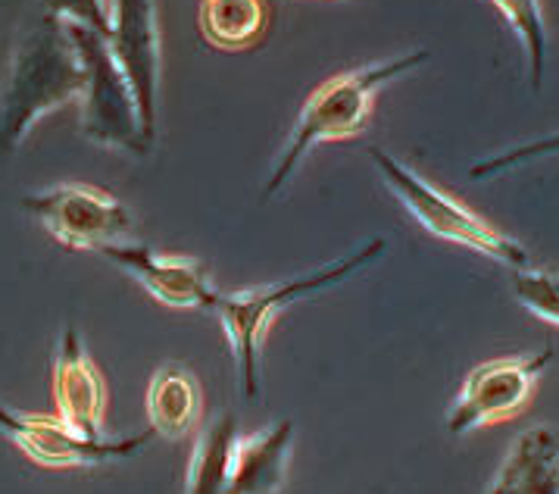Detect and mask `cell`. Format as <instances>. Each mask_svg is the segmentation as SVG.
<instances>
[{
    "label": "cell",
    "instance_id": "obj_1",
    "mask_svg": "<svg viewBox=\"0 0 559 494\" xmlns=\"http://www.w3.org/2000/svg\"><path fill=\"white\" fill-rule=\"evenodd\" d=\"M82 85L85 72L67 23L41 10L20 32L0 82V157H13L38 119L75 101Z\"/></svg>",
    "mask_w": 559,
    "mask_h": 494
},
{
    "label": "cell",
    "instance_id": "obj_2",
    "mask_svg": "<svg viewBox=\"0 0 559 494\" xmlns=\"http://www.w3.org/2000/svg\"><path fill=\"white\" fill-rule=\"evenodd\" d=\"M431 60L428 50H409L391 60H379L369 67L341 72L335 79L322 82L319 89L307 97L304 110L294 122L292 136L285 141L282 154L275 160L272 173H269L266 188H263V201L278 198L294 173L300 169V163L322 141H344V138H357L369 126V113L376 104V94L388 89L391 82L403 79L406 72L419 69Z\"/></svg>",
    "mask_w": 559,
    "mask_h": 494
},
{
    "label": "cell",
    "instance_id": "obj_3",
    "mask_svg": "<svg viewBox=\"0 0 559 494\" xmlns=\"http://www.w3.org/2000/svg\"><path fill=\"white\" fill-rule=\"evenodd\" d=\"M384 247H388L384 238H369L366 245L354 247L350 254H344L300 279L275 282V285H253V289H241V292H219L213 314L219 316L225 338L231 344L247 401H257L263 391L260 388V351H263V338H266L272 319L292 310L294 304H300L307 297L344 285L359 270L376 263L384 254Z\"/></svg>",
    "mask_w": 559,
    "mask_h": 494
},
{
    "label": "cell",
    "instance_id": "obj_4",
    "mask_svg": "<svg viewBox=\"0 0 559 494\" xmlns=\"http://www.w3.org/2000/svg\"><path fill=\"white\" fill-rule=\"evenodd\" d=\"M369 157L376 163L384 185L391 188V195L403 203V210L435 238L469 247L475 254L491 257L510 270H528V263H532L528 250L515 238L503 235L500 228H493L488 220H481L466 203H460L453 195L423 179L416 169H409L406 163L381 148H369Z\"/></svg>",
    "mask_w": 559,
    "mask_h": 494
},
{
    "label": "cell",
    "instance_id": "obj_5",
    "mask_svg": "<svg viewBox=\"0 0 559 494\" xmlns=\"http://www.w3.org/2000/svg\"><path fill=\"white\" fill-rule=\"evenodd\" d=\"M69 38L82 60L85 85H82V136L122 154L144 157L151 154V141L144 136L141 113L134 101L132 82L112 57L110 45L100 32L85 25L67 23Z\"/></svg>",
    "mask_w": 559,
    "mask_h": 494
},
{
    "label": "cell",
    "instance_id": "obj_6",
    "mask_svg": "<svg viewBox=\"0 0 559 494\" xmlns=\"http://www.w3.org/2000/svg\"><path fill=\"white\" fill-rule=\"evenodd\" d=\"M23 207L45 225L50 238L69 250H100L132 242L134 220L129 207L94 185L60 181L45 191L25 195Z\"/></svg>",
    "mask_w": 559,
    "mask_h": 494
},
{
    "label": "cell",
    "instance_id": "obj_7",
    "mask_svg": "<svg viewBox=\"0 0 559 494\" xmlns=\"http://www.w3.org/2000/svg\"><path fill=\"white\" fill-rule=\"evenodd\" d=\"M554 351L535 354H510V357L478 363L466 376L456 401L450 404L448 432L469 435L475 428L497 426L503 420L519 416L532 404L540 376L547 373Z\"/></svg>",
    "mask_w": 559,
    "mask_h": 494
},
{
    "label": "cell",
    "instance_id": "obj_8",
    "mask_svg": "<svg viewBox=\"0 0 559 494\" xmlns=\"http://www.w3.org/2000/svg\"><path fill=\"white\" fill-rule=\"evenodd\" d=\"M0 432L23 450L38 467L67 470V467H104L112 460H129L151 445L154 432L134 438H85L60 420L41 413H23L0 404Z\"/></svg>",
    "mask_w": 559,
    "mask_h": 494
},
{
    "label": "cell",
    "instance_id": "obj_9",
    "mask_svg": "<svg viewBox=\"0 0 559 494\" xmlns=\"http://www.w3.org/2000/svg\"><path fill=\"white\" fill-rule=\"evenodd\" d=\"M107 45L132 82L144 136L154 144L159 101V25L154 0H110Z\"/></svg>",
    "mask_w": 559,
    "mask_h": 494
},
{
    "label": "cell",
    "instance_id": "obj_10",
    "mask_svg": "<svg viewBox=\"0 0 559 494\" xmlns=\"http://www.w3.org/2000/svg\"><path fill=\"white\" fill-rule=\"evenodd\" d=\"M100 254L116 263L122 272H129L134 282L157 297L159 304L176 310H213L216 304V285L210 282V272L194 257L163 254L151 245L138 242H119V245L100 247Z\"/></svg>",
    "mask_w": 559,
    "mask_h": 494
},
{
    "label": "cell",
    "instance_id": "obj_11",
    "mask_svg": "<svg viewBox=\"0 0 559 494\" xmlns=\"http://www.w3.org/2000/svg\"><path fill=\"white\" fill-rule=\"evenodd\" d=\"M53 404L57 416L72 432L85 438H104L107 383L72 326L63 329L53 354Z\"/></svg>",
    "mask_w": 559,
    "mask_h": 494
},
{
    "label": "cell",
    "instance_id": "obj_12",
    "mask_svg": "<svg viewBox=\"0 0 559 494\" xmlns=\"http://www.w3.org/2000/svg\"><path fill=\"white\" fill-rule=\"evenodd\" d=\"M294 454V423L278 420L257 435H238L223 494H278Z\"/></svg>",
    "mask_w": 559,
    "mask_h": 494
},
{
    "label": "cell",
    "instance_id": "obj_13",
    "mask_svg": "<svg viewBox=\"0 0 559 494\" xmlns=\"http://www.w3.org/2000/svg\"><path fill=\"white\" fill-rule=\"evenodd\" d=\"M488 494H559V428L532 426L515 435Z\"/></svg>",
    "mask_w": 559,
    "mask_h": 494
},
{
    "label": "cell",
    "instance_id": "obj_14",
    "mask_svg": "<svg viewBox=\"0 0 559 494\" xmlns=\"http://www.w3.org/2000/svg\"><path fill=\"white\" fill-rule=\"evenodd\" d=\"M147 420L151 428L179 442L198 426L203 410V388L198 376L181 363H163L147 385Z\"/></svg>",
    "mask_w": 559,
    "mask_h": 494
},
{
    "label": "cell",
    "instance_id": "obj_15",
    "mask_svg": "<svg viewBox=\"0 0 559 494\" xmlns=\"http://www.w3.org/2000/svg\"><path fill=\"white\" fill-rule=\"evenodd\" d=\"M238 420L235 413H219L216 420H210L201 428L194 450H191V463L185 475V494H223L228 463H231V450L238 442Z\"/></svg>",
    "mask_w": 559,
    "mask_h": 494
},
{
    "label": "cell",
    "instance_id": "obj_16",
    "mask_svg": "<svg viewBox=\"0 0 559 494\" xmlns=\"http://www.w3.org/2000/svg\"><path fill=\"white\" fill-rule=\"evenodd\" d=\"M201 35L219 50H245L266 32L263 0H201Z\"/></svg>",
    "mask_w": 559,
    "mask_h": 494
},
{
    "label": "cell",
    "instance_id": "obj_17",
    "mask_svg": "<svg viewBox=\"0 0 559 494\" xmlns=\"http://www.w3.org/2000/svg\"><path fill=\"white\" fill-rule=\"evenodd\" d=\"M491 3L519 35V42L525 47V60H528L532 89L540 91L544 89V67H547V23H544L540 0H491Z\"/></svg>",
    "mask_w": 559,
    "mask_h": 494
},
{
    "label": "cell",
    "instance_id": "obj_18",
    "mask_svg": "<svg viewBox=\"0 0 559 494\" xmlns=\"http://www.w3.org/2000/svg\"><path fill=\"white\" fill-rule=\"evenodd\" d=\"M515 301L537 319L559 329V272L554 270H515Z\"/></svg>",
    "mask_w": 559,
    "mask_h": 494
},
{
    "label": "cell",
    "instance_id": "obj_19",
    "mask_svg": "<svg viewBox=\"0 0 559 494\" xmlns=\"http://www.w3.org/2000/svg\"><path fill=\"white\" fill-rule=\"evenodd\" d=\"M557 154H559V132H554V136H544V138H537V141H528V144L510 148V151H503V154H497V157L472 163L469 179L488 181L493 179V176L513 173L515 166H525V163H532V160L557 157Z\"/></svg>",
    "mask_w": 559,
    "mask_h": 494
},
{
    "label": "cell",
    "instance_id": "obj_20",
    "mask_svg": "<svg viewBox=\"0 0 559 494\" xmlns=\"http://www.w3.org/2000/svg\"><path fill=\"white\" fill-rule=\"evenodd\" d=\"M41 10L63 23L85 25L107 38L110 32V7L107 0H41Z\"/></svg>",
    "mask_w": 559,
    "mask_h": 494
}]
</instances>
